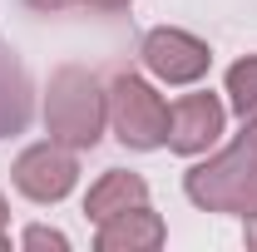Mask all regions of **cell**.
I'll return each mask as SVG.
<instances>
[{"mask_svg": "<svg viewBox=\"0 0 257 252\" xmlns=\"http://www.w3.org/2000/svg\"><path fill=\"white\" fill-rule=\"evenodd\" d=\"M218 129H223V104L213 94H188V99H178V104L168 109V144L183 149V154L213 144Z\"/></svg>", "mask_w": 257, "mask_h": 252, "instance_id": "cell-6", "label": "cell"}, {"mask_svg": "<svg viewBox=\"0 0 257 252\" xmlns=\"http://www.w3.org/2000/svg\"><path fill=\"white\" fill-rule=\"evenodd\" d=\"M20 119H25V79L10 64V55L0 50V134L5 129H20Z\"/></svg>", "mask_w": 257, "mask_h": 252, "instance_id": "cell-9", "label": "cell"}, {"mask_svg": "<svg viewBox=\"0 0 257 252\" xmlns=\"http://www.w3.org/2000/svg\"><path fill=\"white\" fill-rule=\"evenodd\" d=\"M144 60L168 84H188V79H198L208 69V50L198 40H188V35H178V30H159V35L144 40Z\"/></svg>", "mask_w": 257, "mask_h": 252, "instance_id": "cell-5", "label": "cell"}, {"mask_svg": "<svg viewBox=\"0 0 257 252\" xmlns=\"http://www.w3.org/2000/svg\"><path fill=\"white\" fill-rule=\"evenodd\" d=\"M30 5H40V10H55V5H64V0H30Z\"/></svg>", "mask_w": 257, "mask_h": 252, "instance_id": "cell-13", "label": "cell"}, {"mask_svg": "<svg viewBox=\"0 0 257 252\" xmlns=\"http://www.w3.org/2000/svg\"><path fill=\"white\" fill-rule=\"evenodd\" d=\"M247 237H252V242H257V218H252V222H247Z\"/></svg>", "mask_w": 257, "mask_h": 252, "instance_id": "cell-14", "label": "cell"}, {"mask_svg": "<svg viewBox=\"0 0 257 252\" xmlns=\"http://www.w3.org/2000/svg\"><path fill=\"white\" fill-rule=\"evenodd\" d=\"M0 227H5V208H0ZM0 247H5V237H0Z\"/></svg>", "mask_w": 257, "mask_h": 252, "instance_id": "cell-15", "label": "cell"}, {"mask_svg": "<svg viewBox=\"0 0 257 252\" xmlns=\"http://www.w3.org/2000/svg\"><path fill=\"white\" fill-rule=\"evenodd\" d=\"M163 242V222L154 218V213H119V218L104 222V232H99V247L104 252H134V247H159Z\"/></svg>", "mask_w": 257, "mask_h": 252, "instance_id": "cell-7", "label": "cell"}, {"mask_svg": "<svg viewBox=\"0 0 257 252\" xmlns=\"http://www.w3.org/2000/svg\"><path fill=\"white\" fill-rule=\"evenodd\" d=\"M25 242H30V247H45V242H50V247H64V237H60V232H45V227H35Z\"/></svg>", "mask_w": 257, "mask_h": 252, "instance_id": "cell-11", "label": "cell"}, {"mask_svg": "<svg viewBox=\"0 0 257 252\" xmlns=\"http://www.w3.org/2000/svg\"><path fill=\"white\" fill-rule=\"evenodd\" d=\"M15 183H20V193L50 203V198L69 193V183H74V158L64 154V149H55V144H40V149H30V154H20Z\"/></svg>", "mask_w": 257, "mask_h": 252, "instance_id": "cell-4", "label": "cell"}, {"mask_svg": "<svg viewBox=\"0 0 257 252\" xmlns=\"http://www.w3.org/2000/svg\"><path fill=\"white\" fill-rule=\"evenodd\" d=\"M144 203V183L134 178V173H109L104 183H99L94 193H89V218L99 222H109V218H119V213H128V208H139Z\"/></svg>", "mask_w": 257, "mask_h": 252, "instance_id": "cell-8", "label": "cell"}, {"mask_svg": "<svg viewBox=\"0 0 257 252\" xmlns=\"http://www.w3.org/2000/svg\"><path fill=\"white\" fill-rule=\"evenodd\" d=\"M99 124H104V99H99L94 79L79 69H64L50 84V134L64 144H94Z\"/></svg>", "mask_w": 257, "mask_h": 252, "instance_id": "cell-2", "label": "cell"}, {"mask_svg": "<svg viewBox=\"0 0 257 252\" xmlns=\"http://www.w3.org/2000/svg\"><path fill=\"white\" fill-rule=\"evenodd\" d=\"M114 124H119V139L124 144L149 149V144L168 139V109L159 104V94H149V84L119 79L114 84Z\"/></svg>", "mask_w": 257, "mask_h": 252, "instance_id": "cell-3", "label": "cell"}, {"mask_svg": "<svg viewBox=\"0 0 257 252\" xmlns=\"http://www.w3.org/2000/svg\"><path fill=\"white\" fill-rule=\"evenodd\" d=\"M227 89H232V104H237L242 114H257V60L232 64V74H227Z\"/></svg>", "mask_w": 257, "mask_h": 252, "instance_id": "cell-10", "label": "cell"}, {"mask_svg": "<svg viewBox=\"0 0 257 252\" xmlns=\"http://www.w3.org/2000/svg\"><path fill=\"white\" fill-rule=\"evenodd\" d=\"M89 5H99V10H119V5H128V0H89Z\"/></svg>", "mask_w": 257, "mask_h": 252, "instance_id": "cell-12", "label": "cell"}, {"mask_svg": "<svg viewBox=\"0 0 257 252\" xmlns=\"http://www.w3.org/2000/svg\"><path fill=\"white\" fill-rule=\"evenodd\" d=\"M188 193L203 208H242V213H252L257 208V124L242 129V139L223 158L193 168Z\"/></svg>", "mask_w": 257, "mask_h": 252, "instance_id": "cell-1", "label": "cell"}]
</instances>
